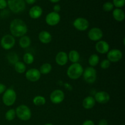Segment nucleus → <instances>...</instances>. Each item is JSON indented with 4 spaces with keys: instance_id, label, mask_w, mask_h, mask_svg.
Masks as SVG:
<instances>
[{
    "instance_id": "dca6fc26",
    "label": "nucleus",
    "mask_w": 125,
    "mask_h": 125,
    "mask_svg": "<svg viewBox=\"0 0 125 125\" xmlns=\"http://www.w3.org/2000/svg\"><path fill=\"white\" fill-rule=\"evenodd\" d=\"M56 63L59 66H64L68 61V54L65 51H59L55 57Z\"/></svg>"
},
{
    "instance_id": "c756f323",
    "label": "nucleus",
    "mask_w": 125,
    "mask_h": 125,
    "mask_svg": "<svg viewBox=\"0 0 125 125\" xmlns=\"http://www.w3.org/2000/svg\"><path fill=\"white\" fill-rule=\"evenodd\" d=\"M114 6L113 3L111 2H106L103 6V9L105 11V12H111V10H112L114 9Z\"/></svg>"
},
{
    "instance_id": "2f4dec72",
    "label": "nucleus",
    "mask_w": 125,
    "mask_h": 125,
    "mask_svg": "<svg viewBox=\"0 0 125 125\" xmlns=\"http://www.w3.org/2000/svg\"><path fill=\"white\" fill-rule=\"evenodd\" d=\"M125 0H113L114 6L117 8L121 9L125 6Z\"/></svg>"
},
{
    "instance_id": "e433bc0d",
    "label": "nucleus",
    "mask_w": 125,
    "mask_h": 125,
    "mask_svg": "<svg viewBox=\"0 0 125 125\" xmlns=\"http://www.w3.org/2000/svg\"><path fill=\"white\" fill-rule=\"evenodd\" d=\"M98 125H108V123L106 120L101 119L99 121Z\"/></svg>"
},
{
    "instance_id": "1a4fd4ad",
    "label": "nucleus",
    "mask_w": 125,
    "mask_h": 125,
    "mask_svg": "<svg viewBox=\"0 0 125 125\" xmlns=\"http://www.w3.org/2000/svg\"><path fill=\"white\" fill-rule=\"evenodd\" d=\"M73 25L76 30L79 31H85L89 28V22L86 18L79 17L74 20Z\"/></svg>"
},
{
    "instance_id": "c9c22d12",
    "label": "nucleus",
    "mask_w": 125,
    "mask_h": 125,
    "mask_svg": "<svg viewBox=\"0 0 125 125\" xmlns=\"http://www.w3.org/2000/svg\"><path fill=\"white\" fill-rule=\"evenodd\" d=\"M83 125H95V123L92 120H87L83 122Z\"/></svg>"
},
{
    "instance_id": "ddd939ff",
    "label": "nucleus",
    "mask_w": 125,
    "mask_h": 125,
    "mask_svg": "<svg viewBox=\"0 0 125 125\" xmlns=\"http://www.w3.org/2000/svg\"><path fill=\"white\" fill-rule=\"evenodd\" d=\"M123 57V52L118 49L110 50L107 53V58L111 62H117Z\"/></svg>"
},
{
    "instance_id": "f704fd0d",
    "label": "nucleus",
    "mask_w": 125,
    "mask_h": 125,
    "mask_svg": "<svg viewBox=\"0 0 125 125\" xmlns=\"http://www.w3.org/2000/svg\"><path fill=\"white\" fill-rule=\"evenodd\" d=\"M53 10H54L53 12L59 13V12L60 11H61V6H60L59 4H56L53 7Z\"/></svg>"
},
{
    "instance_id": "7ed1b4c3",
    "label": "nucleus",
    "mask_w": 125,
    "mask_h": 125,
    "mask_svg": "<svg viewBox=\"0 0 125 125\" xmlns=\"http://www.w3.org/2000/svg\"><path fill=\"white\" fill-rule=\"evenodd\" d=\"M16 116L22 121H28L32 117V112L28 106L25 104H21L18 106L15 109Z\"/></svg>"
},
{
    "instance_id": "6ab92c4d",
    "label": "nucleus",
    "mask_w": 125,
    "mask_h": 125,
    "mask_svg": "<svg viewBox=\"0 0 125 125\" xmlns=\"http://www.w3.org/2000/svg\"><path fill=\"white\" fill-rule=\"evenodd\" d=\"M96 104L94 97L92 96H88L85 97L83 101V106L85 109H91L95 106Z\"/></svg>"
},
{
    "instance_id": "473e14b6",
    "label": "nucleus",
    "mask_w": 125,
    "mask_h": 125,
    "mask_svg": "<svg viewBox=\"0 0 125 125\" xmlns=\"http://www.w3.org/2000/svg\"><path fill=\"white\" fill-rule=\"evenodd\" d=\"M7 7V2L6 0H0V9L4 10Z\"/></svg>"
},
{
    "instance_id": "72a5a7b5",
    "label": "nucleus",
    "mask_w": 125,
    "mask_h": 125,
    "mask_svg": "<svg viewBox=\"0 0 125 125\" xmlns=\"http://www.w3.org/2000/svg\"><path fill=\"white\" fill-rule=\"evenodd\" d=\"M6 86L4 84H2V83H0V94H2L6 91Z\"/></svg>"
},
{
    "instance_id": "58836bf2",
    "label": "nucleus",
    "mask_w": 125,
    "mask_h": 125,
    "mask_svg": "<svg viewBox=\"0 0 125 125\" xmlns=\"http://www.w3.org/2000/svg\"><path fill=\"white\" fill-rule=\"evenodd\" d=\"M50 1H51V2H52V3H57V2H59L61 0H50Z\"/></svg>"
},
{
    "instance_id": "4c0bfd02",
    "label": "nucleus",
    "mask_w": 125,
    "mask_h": 125,
    "mask_svg": "<svg viewBox=\"0 0 125 125\" xmlns=\"http://www.w3.org/2000/svg\"><path fill=\"white\" fill-rule=\"evenodd\" d=\"M37 0H24L25 2H26L28 4H33L36 2Z\"/></svg>"
},
{
    "instance_id": "c85d7f7f",
    "label": "nucleus",
    "mask_w": 125,
    "mask_h": 125,
    "mask_svg": "<svg viewBox=\"0 0 125 125\" xmlns=\"http://www.w3.org/2000/svg\"><path fill=\"white\" fill-rule=\"evenodd\" d=\"M15 117L16 112L15 109H10L8 110L5 114V118L7 121H9V122L13 120Z\"/></svg>"
},
{
    "instance_id": "20e7f679",
    "label": "nucleus",
    "mask_w": 125,
    "mask_h": 125,
    "mask_svg": "<svg viewBox=\"0 0 125 125\" xmlns=\"http://www.w3.org/2000/svg\"><path fill=\"white\" fill-rule=\"evenodd\" d=\"M17 100V93L12 88L6 89L3 93L2 97L4 104L7 106H11L15 103Z\"/></svg>"
},
{
    "instance_id": "a19ab883",
    "label": "nucleus",
    "mask_w": 125,
    "mask_h": 125,
    "mask_svg": "<svg viewBox=\"0 0 125 125\" xmlns=\"http://www.w3.org/2000/svg\"></svg>"
},
{
    "instance_id": "6e6552de",
    "label": "nucleus",
    "mask_w": 125,
    "mask_h": 125,
    "mask_svg": "<svg viewBox=\"0 0 125 125\" xmlns=\"http://www.w3.org/2000/svg\"><path fill=\"white\" fill-rule=\"evenodd\" d=\"M50 99L52 103L55 104H59L63 102V101L64 100V92L60 89H56L51 93Z\"/></svg>"
},
{
    "instance_id": "393cba45",
    "label": "nucleus",
    "mask_w": 125,
    "mask_h": 125,
    "mask_svg": "<svg viewBox=\"0 0 125 125\" xmlns=\"http://www.w3.org/2000/svg\"><path fill=\"white\" fill-rule=\"evenodd\" d=\"M89 63L90 67H94L100 63V57L96 54H93L89 58Z\"/></svg>"
},
{
    "instance_id": "b1692460",
    "label": "nucleus",
    "mask_w": 125,
    "mask_h": 125,
    "mask_svg": "<svg viewBox=\"0 0 125 125\" xmlns=\"http://www.w3.org/2000/svg\"><path fill=\"white\" fill-rule=\"evenodd\" d=\"M32 102L34 104L37 106H43L46 103V98L42 95H37L34 96L32 100Z\"/></svg>"
},
{
    "instance_id": "f3484780",
    "label": "nucleus",
    "mask_w": 125,
    "mask_h": 125,
    "mask_svg": "<svg viewBox=\"0 0 125 125\" xmlns=\"http://www.w3.org/2000/svg\"><path fill=\"white\" fill-rule=\"evenodd\" d=\"M43 9L40 6H34L30 9L29 11V17L32 19H38L42 16Z\"/></svg>"
},
{
    "instance_id": "f03ea898",
    "label": "nucleus",
    "mask_w": 125,
    "mask_h": 125,
    "mask_svg": "<svg viewBox=\"0 0 125 125\" xmlns=\"http://www.w3.org/2000/svg\"><path fill=\"white\" fill-rule=\"evenodd\" d=\"M84 68L79 63H72L67 70V74L68 78L73 80H76L83 76Z\"/></svg>"
},
{
    "instance_id": "9d476101",
    "label": "nucleus",
    "mask_w": 125,
    "mask_h": 125,
    "mask_svg": "<svg viewBox=\"0 0 125 125\" xmlns=\"http://www.w3.org/2000/svg\"><path fill=\"white\" fill-rule=\"evenodd\" d=\"M103 37V32L100 28L94 27L90 29L88 32V37L93 42H98L101 40Z\"/></svg>"
},
{
    "instance_id": "cd10ccee",
    "label": "nucleus",
    "mask_w": 125,
    "mask_h": 125,
    "mask_svg": "<svg viewBox=\"0 0 125 125\" xmlns=\"http://www.w3.org/2000/svg\"><path fill=\"white\" fill-rule=\"evenodd\" d=\"M23 62L26 64L31 65L34 62V56L30 52H26L23 55Z\"/></svg>"
},
{
    "instance_id": "9b49d317",
    "label": "nucleus",
    "mask_w": 125,
    "mask_h": 125,
    "mask_svg": "<svg viewBox=\"0 0 125 125\" xmlns=\"http://www.w3.org/2000/svg\"><path fill=\"white\" fill-rule=\"evenodd\" d=\"M61 21V15L59 13L55 12H50L45 18V21L48 25L50 26H54L58 24Z\"/></svg>"
},
{
    "instance_id": "4be33fe9",
    "label": "nucleus",
    "mask_w": 125,
    "mask_h": 125,
    "mask_svg": "<svg viewBox=\"0 0 125 125\" xmlns=\"http://www.w3.org/2000/svg\"><path fill=\"white\" fill-rule=\"evenodd\" d=\"M68 60L72 63H78L80 60V54L78 51L73 50L70 51L68 54Z\"/></svg>"
},
{
    "instance_id": "f8f14e48",
    "label": "nucleus",
    "mask_w": 125,
    "mask_h": 125,
    "mask_svg": "<svg viewBox=\"0 0 125 125\" xmlns=\"http://www.w3.org/2000/svg\"><path fill=\"white\" fill-rule=\"evenodd\" d=\"M41 73L37 68H31L25 72V77L27 80L35 83L38 81L41 78Z\"/></svg>"
},
{
    "instance_id": "bb28decb",
    "label": "nucleus",
    "mask_w": 125,
    "mask_h": 125,
    "mask_svg": "<svg viewBox=\"0 0 125 125\" xmlns=\"http://www.w3.org/2000/svg\"><path fill=\"white\" fill-rule=\"evenodd\" d=\"M7 61L10 64L15 65L17 62L19 61L18 56L15 52H10L7 55Z\"/></svg>"
},
{
    "instance_id": "39448f33",
    "label": "nucleus",
    "mask_w": 125,
    "mask_h": 125,
    "mask_svg": "<svg viewBox=\"0 0 125 125\" xmlns=\"http://www.w3.org/2000/svg\"><path fill=\"white\" fill-rule=\"evenodd\" d=\"M7 6L13 13H18L24 10L26 2L24 0H7Z\"/></svg>"
},
{
    "instance_id": "ea45409f",
    "label": "nucleus",
    "mask_w": 125,
    "mask_h": 125,
    "mask_svg": "<svg viewBox=\"0 0 125 125\" xmlns=\"http://www.w3.org/2000/svg\"><path fill=\"white\" fill-rule=\"evenodd\" d=\"M44 125H53L51 124V123H46V124H45Z\"/></svg>"
},
{
    "instance_id": "2eb2a0df",
    "label": "nucleus",
    "mask_w": 125,
    "mask_h": 125,
    "mask_svg": "<svg viewBox=\"0 0 125 125\" xmlns=\"http://www.w3.org/2000/svg\"><path fill=\"white\" fill-rule=\"evenodd\" d=\"M95 50L98 53L101 54H107L110 50L109 44L104 40H99L95 45Z\"/></svg>"
},
{
    "instance_id": "7c9ffc66",
    "label": "nucleus",
    "mask_w": 125,
    "mask_h": 125,
    "mask_svg": "<svg viewBox=\"0 0 125 125\" xmlns=\"http://www.w3.org/2000/svg\"><path fill=\"white\" fill-rule=\"evenodd\" d=\"M111 64V62L107 59H104L101 61V63H100V67L102 69L106 70L109 68Z\"/></svg>"
},
{
    "instance_id": "0eeeda50",
    "label": "nucleus",
    "mask_w": 125,
    "mask_h": 125,
    "mask_svg": "<svg viewBox=\"0 0 125 125\" xmlns=\"http://www.w3.org/2000/svg\"><path fill=\"white\" fill-rule=\"evenodd\" d=\"M0 44L4 50H11L15 45V39L11 34H6L1 38Z\"/></svg>"
},
{
    "instance_id": "4468645a",
    "label": "nucleus",
    "mask_w": 125,
    "mask_h": 125,
    "mask_svg": "<svg viewBox=\"0 0 125 125\" xmlns=\"http://www.w3.org/2000/svg\"><path fill=\"white\" fill-rule=\"evenodd\" d=\"M95 101L100 104H106L110 101L111 96L106 91H100L96 93L94 96Z\"/></svg>"
},
{
    "instance_id": "5701e85b",
    "label": "nucleus",
    "mask_w": 125,
    "mask_h": 125,
    "mask_svg": "<svg viewBox=\"0 0 125 125\" xmlns=\"http://www.w3.org/2000/svg\"><path fill=\"white\" fill-rule=\"evenodd\" d=\"M14 68L16 72L19 74H23L25 73L26 70V66L24 62L21 61H18L14 65Z\"/></svg>"
},
{
    "instance_id": "f257e3e1",
    "label": "nucleus",
    "mask_w": 125,
    "mask_h": 125,
    "mask_svg": "<svg viewBox=\"0 0 125 125\" xmlns=\"http://www.w3.org/2000/svg\"><path fill=\"white\" fill-rule=\"evenodd\" d=\"M10 32L14 37H21L28 32V26L25 22L21 19L13 20L10 23Z\"/></svg>"
},
{
    "instance_id": "aec40b11",
    "label": "nucleus",
    "mask_w": 125,
    "mask_h": 125,
    "mask_svg": "<svg viewBox=\"0 0 125 125\" xmlns=\"http://www.w3.org/2000/svg\"><path fill=\"white\" fill-rule=\"evenodd\" d=\"M112 15L114 18L117 21H123L125 20V14L124 11L120 8L115 9L112 12Z\"/></svg>"
},
{
    "instance_id": "423d86ee",
    "label": "nucleus",
    "mask_w": 125,
    "mask_h": 125,
    "mask_svg": "<svg viewBox=\"0 0 125 125\" xmlns=\"http://www.w3.org/2000/svg\"><path fill=\"white\" fill-rule=\"evenodd\" d=\"M83 78L86 83L89 84H93L96 81L97 73L96 70L94 67H88L84 69L83 73Z\"/></svg>"
},
{
    "instance_id": "412c9836",
    "label": "nucleus",
    "mask_w": 125,
    "mask_h": 125,
    "mask_svg": "<svg viewBox=\"0 0 125 125\" xmlns=\"http://www.w3.org/2000/svg\"><path fill=\"white\" fill-rule=\"evenodd\" d=\"M31 44V39L28 35L21 37L19 40V45L21 48H28Z\"/></svg>"
},
{
    "instance_id": "a211bd4d",
    "label": "nucleus",
    "mask_w": 125,
    "mask_h": 125,
    "mask_svg": "<svg viewBox=\"0 0 125 125\" xmlns=\"http://www.w3.org/2000/svg\"><path fill=\"white\" fill-rule=\"evenodd\" d=\"M39 39L42 43L48 44L52 41V37L48 31H42L39 34Z\"/></svg>"
},
{
    "instance_id": "a878e982",
    "label": "nucleus",
    "mask_w": 125,
    "mask_h": 125,
    "mask_svg": "<svg viewBox=\"0 0 125 125\" xmlns=\"http://www.w3.org/2000/svg\"><path fill=\"white\" fill-rule=\"evenodd\" d=\"M52 70V65L50 63H44L40 67V71L41 74H48Z\"/></svg>"
}]
</instances>
